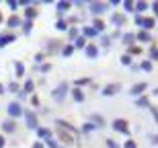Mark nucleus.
<instances>
[{
  "label": "nucleus",
  "mask_w": 158,
  "mask_h": 148,
  "mask_svg": "<svg viewBox=\"0 0 158 148\" xmlns=\"http://www.w3.org/2000/svg\"><path fill=\"white\" fill-rule=\"evenodd\" d=\"M113 126H115V130H119V132H127V123H125L123 119H117Z\"/></svg>",
  "instance_id": "obj_1"
},
{
  "label": "nucleus",
  "mask_w": 158,
  "mask_h": 148,
  "mask_svg": "<svg viewBox=\"0 0 158 148\" xmlns=\"http://www.w3.org/2000/svg\"><path fill=\"white\" fill-rule=\"evenodd\" d=\"M10 113H12V115H19V113H21V111H19V105H10Z\"/></svg>",
  "instance_id": "obj_2"
},
{
  "label": "nucleus",
  "mask_w": 158,
  "mask_h": 148,
  "mask_svg": "<svg viewBox=\"0 0 158 148\" xmlns=\"http://www.w3.org/2000/svg\"><path fill=\"white\" fill-rule=\"evenodd\" d=\"M119 87H109V89H105V95H111V93H115Z\"/></svg>",
  "instance_id": "obj_3"
},
{
  "label": "nucleus",
  "mask_w": 158,
  "mask_h": 148,
  "mask_svg": "<svg viewBox=\"0 0 158 148\" xmlns=\"http://www.w3.org/2000/svg\"><path fill=\"white\" fill-rule=\"evenodd\" d=\"M146 89V84H138V87H133V93H140V91H144Z\"/></svg>",
  "instance_id": "obj_4"
},
{
  "label": "nucleus",
  "mask_w": 158,
  "mask_h": 148,
  "mask_svg": "<svg viewBox=\"0 0 158 148\" xmlns=\"http://www.w3.org/2000/svg\"><path fill=\"white\" fill-rule=\"evenodd\" d=\"M0 146H4V138L2 136H0Z\"/></svg>",
  "instance_id": "obj_5"
}]
</instances>
